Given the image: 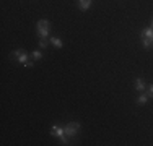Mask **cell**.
<instances>
[{
  "label": "cell",
  "instance_id": "5",
  "mask_svg": "<svg viewBox=\"0 0 153 146\" xmlns=\"http://www.w3.org/2000/svg\"><path fill=\"white\" fill-rule=\"evenodd\" d=\"M76 2H78V8L82 10V12H88V10L91 8L93 0H76Z\"/></svg>",
  "mask_w": 153,
  "mask_h": 146
},
{
  "label": "cell",
  "instance_id": "13",
  "mask_svg": "<svg viewBox=\"0 0 153 146\" xmlns=\"http://www.w3.org/2000/svg\"><path fill=\"white\" fill-rule=\"evenodd\" d=\"M51 41H47V39H39V49H46L47 46H49Z\"/></svg>",
  "mask_w": 153,
  "mask_h": 146
},
{
  "label": "cell",
  "instance_id": "2",
  "mask_svg": "<svg viewBox=\"0 0 153 146\" xmlns=\"http://www.w3.org/2000/svg\"><path fill=\"white\" fill-rule=\"evenodd\" d=\"M49 135H52V136H57V138L60 140L62 145H70V143H68V136L65 135V128H64V127H60V125H57V123L51 125Z\"/></svg>",
  "mask_w": 153,
  "mask_h": 146
},
{
  "label": "cell",
  "instance_id": "11",
  "mask_svg": "<svg viewBox=\"0 0 153 146\" xmlns=\"http://www.w3.org/2000/svg\"><path fill=\"white\" fill-rule=\"evenodd\" d=\"M28 60H30V55H28L26 52H25L23 55H20V57L16 58V62H18V63H21V65H25V63H26Z\"/></svg>",
  "mask_w": 153,
  "mask_h": 146
},
{
  "label": "cell",
  "instance_id": "12",
  "mask_svg": "<svg viewBox=\"0 0 153 146\" xmlns=\"http://www.w3.org/2000/svg\"><path fill=\"white\" fill-rule=\"evenodd\" d=\"M23 54H25V50H23V49H15V50L12 52V57L16 60V58L20 57V55H23Z\"/></svg>",
  "mask_w": 153,
  "mask_h": 146
},
{
  "label": "cell",
  "instance_id": "15",
  "mask_svg": "<svg viewBox=\"0 0 153 146\" xmlns=\"http://www.w3.org/2000/svg\"><path fill=\"white\" fill-rule=\"evenodd\" d=\"M33 65H34V62H33V60H28V62H26V63H25V65H23V67H26V68H31V67H33Z\"/></svg>",
  "mask_w": 153,
  "mask_h": 146
},
{
  "label": "cell",
  "instance_id": "9",
  "mask_svg": "<svg viewBox=\"0 0 153 146\" xmlns=\"http://www.w3.org/2000/svg\"><path fill=\"white\" fill-rule=\"evenodd\" d=\"M142 46H143V49H152L153 47V39L142 38Z\"/></svg>",
  "mask_w": 153,
  "mask_h": 146
},
{
  "label": "cell",
  "instance_id": "7",
  "mask_svg": "<svg viewBox=\"0 0 153 146\" xmlns=\"http://www.w3.org/2000/svg\"><path fill=\"white\" fill-rule=\"evenodd\" d=\"M49 41H51V44H52L56 49H62V47H64V41H62L60 38H57V36H52V38H49Z\"/></svg>",
  "mask_w": 153,
  "mask_h": 146
},
{
  "label": "cell",
  "instance_id": "14",
  "mask_svg": "<svg viewBox=\"0 0 153 146\" xmlns=\"http://www.w3.org/2000/svg\"><path fill=\"white\" fill-rule=\"evenodd\" d=\"M147 94H148V97H153V83L147 88Z\"/></svg>",
  "mask_w": 153,
  "mask_h": 146
},
{
  "label": "cell",
  "instance_id": "8",
  "mask_svg": "<svg viewBox=\"0 0 153 146\" xmlns=\"http://www.w3.org/2000/svg\"><path fill=\"white\" fill-rule=\"evenodd\" d=\"M142 38H148V39H153V28H145L140 31V39Z\"/></svg>",
  "mask_w": 153,
  "mask_h": 146
},
{
  "label": "cell",
  "instance_id": "3",
  "mask_svg": "<svg viewBox=\"0 0 153 146\" xmlns=\"http://www.w3.org/2000/svg\"><path fill=\"white\" fill-rule=\"evenodd\" d=\"M64 128H65V135L68 138H74L80 131V122H68L67 125H64Z\"/></svg>",
  "mask_w": 153,
  "mask_h": 146
},
{
  "label": "cell",
  "instance_id": "1",
  "mask_svg": "<svg viewBox=\"0 0 153 146\" xmlns=\"http://www.w3.org/2000/svg\"><path fill=\"white\" fill-rule=\"evenodd\" d=\"M36 32L39 39H47L51 34V21L49 20H39L36 23Z\"/></svg>",
  "mask_w": 153,
  "mask_h": 146
},
{
  "label": "cell",
  "instance_id": "4",
  "mask_svg": "<svg viewBox=\"0 0 153 146\" xmlns=\"http://www.w3.org/2000/svg\"><path fill=\"white\" fill-rule=\"evenodd\" d=\"M148 99H150V97H148V94L145 93H138V96L135 97V104H138V105H145L148 102Z\"/></svg>",
  "mask_w": 153,
  "mask_h": 146
},
{
  "label": "cell",
  "instance_id": "16",
  "mask_svg": "<svg viewBox=\"0 0 153 146\" xmlns=\"http://www.w3.org/2000/svg\"><path fill=\"white\" fill-rule=\"evenodd\" d=\"M150 28H153V18H152V23H150Z\"/></svg>",
  "mask_w": 153,
  "mask_h": 146
},
{
  "label": "cell",
  "instance_id": "6",
  "mask_svg": "<svg viewBox=\"0 0 153 146\" xmlns=\"http://www.w3.org/2000/svg\"><path fill=\"white\" fill-rule=\"evenodd\" d=\"M135 89L138 91V93H143V91H147V85H145V81L142 78H135Z\"/></svg>",
  "mask_w": 153,
  "mask_h": 146
},
{
  "label": "cell",
  "instance_id": "10",
  "mask_svg": "<svg viewBox=\"0 0 153 146\" xmlns=\"http://www.w3.org/2000/svg\"><path fill=\"white\" fill-rule=\"evenodd\" d=\"M31 58H33V60H41V58H42V52H41V49H36V50H33V54H31Z\"/></svg>",
  "mask_w": 153,
  "mask_h": 146
}]
</instances>
